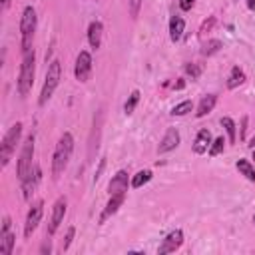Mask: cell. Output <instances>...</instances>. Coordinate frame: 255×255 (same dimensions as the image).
Returning <instances> with one entry per match:
<instances>
[{"label": "cell", "instance_id": "44dd1931", "mask_svg": "<svg viewBox=\"0 0 255 255\" xmlns=\"http://www.w3.org/2000/svg\"><path fill=\"white\" fill-rule=\"evenodd\" d=\"M221 48H223V42H221V40H217V38H209L207 42L201 44V56H205V58L215 56Z\"/></svg>", "mask_w": 255, "mask_h": 255}, {"label": "cell", "instance_id": "7402d4cb", "mask_svg": "<svg viewBox=\"0 0 255 255\" xmlns=\"http://www.w3.org/2000/svg\"><path fill=\"white\" fill-rule=\"evenodd\" d=\"M235 167H237V171H239V173H241L245 179L255 181V167H253V163H251L249 159H237Z\"/></svg>", "mask_w": 255, "mask_h": 255}, {"label": "cell", "instance_id": "ac0fdd59", "mask_svg": "<svg viewBox=\"0 0 255 255\" xmlns=\"http://www.w3.org/2000/svg\"><path fill=\"white\" fill-rule=\"evenodd\" d=\"M217 104V94H207L201 98L199 106H197V112H195V118H205Z\"/></svg>", "mask_w": 255, "mask_h": 255}, {"label": "cell", "instance_id": "3957f363", "mask_svg": "<svg viewBox=\"0 0 255 255\" xmlns=\"http://www.w3.org/2000/svg\"><path fill=\"white\" fill-rule=\"evenodd\" d=\"M34 74H36V52L32 48L30 52H26L22 56V64H20V70H18L16 88H18V94L22 98H26L30 94L32 84H34Z\"/></svg>", "mask_w": 255, "mask_h": 255}, {"label": "cell", "instance_id": "b9f144b4", "mask_svg": "<svg viewBox=\"0 0 255 255\" xmlns=\"http://www.w3.org/2000/svg\"><path fill=\"white\" fill-rule=\"evenodd\" d=\"M96 2H100V0H96Z\"/></svg>", "mask_w": 255, "mask_h": 255}, {"label": "cell", "instance_id": "ab89813d", "mask_svg": "<svg viewBox=\"0 0 255 255\" xmlns=\"http://www.w3.org/2000/svg\"><path fill=\"white\" fill-rule=\"evenodd\" d=\"M253 159H255V147H253Z\"/></svg>", "mask_w": 255, "mask_h": 255}, {"label": "cell", "instance_id": "7c38bea8", "mask_svg": "<svg viewBox=\"0 0 255 255\" xmlns=\"http://www.w3.org/2000/svg\"><path fill=\"white\" fill-rule=\"evenodd\" d=\"M128 185H131V179H129V175H128L126 169H120V171H116V175L110 179V183H108V191H110V195H116V193H128Z\"/></svg>", "mask_w": 255, "mask_h": 255}, {"label": "cell", "instance_id": "9c48e42d", "mask_svg": "<svg viewBox=\"0 0 255 255\" xmlns=\"http://www.w3.org/2000/svg\"><path fill=\"white\" fill-rule=\"evenodd\" d=\"M66 209H68V201H66V197L62 195V197H58V199H56V203H54V207H52V215H50L48 229H46V235H48V237H52V235L58 231L60 223L64 221Z\"/></svg>", "mask_w": 255, "mask_h": 255}, {"label": "cell", "instance_id": "ba28073f", "mask_svg": "<svg viewBox=\"0 0 255 255\" xmlns=\"http://www.w3.org/2000/svg\"><path fill=\"white\" fill-rule=\"evenodd\" d=\"M92 54L88 50H82L78 56H76V64H74V76L80 84L88 82L90 80V74H92Z\"/></svg>", "mask_w": 255, "mask_h": 255}, {"label": "cell", "instance_id": "836d02e7", "mask_svg": "<svg viewBox=\"0 0 255 255\" xmlns=\"http://www.w3.org/2000/svg\"><path fill=\"white\" fill-rule=\"evenodd\" d=\"M104 167H106V159H100V165H98V169H96V173H94V183L100 179V175H102Z\"/></svg>", "mask_w": 255, "mask_h": 255}, {"label": "cell", "instance_id": "e0dca14e", "mask_svg": "<svg viewBox=\"0 0 255 255\" xmlns=\"http://www.w3.org/2000/svg\"><path fill=\"white\" fill-rule=\"evenodd\" d=\"M183 32H185V20L179 14L171 16L169 18V40L171 42H179L181 36H183Z\"/></svg>", "mask_w": 255, "mask_h": 255}, {"label": "cell", "instance_id": "9a60e30c", "mask_svg": "<svg viewBox=\"0 0 255 255\" xmlns=\"http://www.w3.org/2000/svg\"><path fill=\"white\" fill-rule=\"evenodd\" d=\"M211 141H213L211 131H209L207 128H201V129L197 131L195 139H193V153H195V155H203V153H207L209 147H211Z\"/></svg>", "mask_w": 255, "mask_h": 255}, {"label": "cell", "instance_id": "e575fe53", "mask_svg": "<svg viewBox=\"0 0 255 255\" xmlns=\"http://www.w3.org/2000/svg\"><path fill=\"white\" fill-rule=\"evenodd\" d=\"M245 131H247V118L241 120V129H239V137H241V139L245 137Z\"/></svg>", "mask_w": 255, "mask_h": 255}, {"label": "cell", "instance_id": "6da1fadb", "mask_svg": "<svg viewBox=\"0 0 255 255\" xmlns=\"http://www.w3.org/2000/svg\"><path fill=\"white\" fill-rule=\"evenodd\" d=\"M72 151H74V135L70 131H64L54 147V153H52V177L54 179H58L66 171Z\"/></svg>", "mask_w": 255, "mask_h": 255}, {"label": "cell", "instance_id": "30bf717a", "mask_svg": "<svg viewBox=\"0 0 255 255\" xmlns=\"http://www.w3.org/2000/svg\"><path fill=\"white\" fill-rule=\"evenodd\" d=\"M181 245H183V231H181V229H173V231H169V233L161 239V243H159V247H157V253H159V255L173 253V251H177Z\"/></svg>", "mask_w": 255, "mask_h": 255}, {"label": "cell", "instance_id": "83f0119b", "mask_svg": "<svg viewBox=\"0 0 255 255\" xmlns=\"http://www.w3.org/2000/svg\"><path fill=\"white\" fill-rule=\"evenodd\" d=\"M185 74L191 78V80H197L199 76H201V66L199 64H195V62H189V64H185Z\"/></svg>", "mask_w": 255, "mask_h": 255}, {"label": "cell", "instance_id": "4dcf8cb0", "mask_svg": "<svg viewBox=\"0 0 255 255\" xmlns=\"http://www.w3.org/2000/svg\"><path fill=\"white\" fill-rule=\"evenodd\" d=\"M215 22H217V18H215V16H209L207 20H203V24H201L199 32H201V34H205V32H211V30H213V26H215Z\"/></svg>", "mask_w": 255, "mask_h": 255}, {"label": "cell", "instance_id": "d590c367", "mask_svg": "<svg viewBox=\"0 0 255 255\" xmlns=\"http://www.w3.org/2000/svg\"><path fill=\"white\" fill-rule=\"evenodd\" d=\"M171 88H173V90H183V88H185V80H181V78H179L177 82H173V86H171Z\"/></svg>", "mask_w": 255, "mask_h": 255}, {"label": "cell", "instance_id": "60d3db41", "mask_svg": "<svg viewBox=\"0 0 255 255\" xmlns=\"http://www.w3.org/2000/svg\"><path fill=\"white\" fill-rule=\"evenodd\" d=\"M253 223H255V215H253Z\"/></svg>", "mask_w": 255, "mask_h": 255}, {"label": "cell", "instance_id": "4316f807", "mask_svg": "<svg viewBox=\"0 0 255 255\" xmlns=\"http://www.w3.org/2000/svg\"><path fill=\"white\" fill-rule=\"evenodd\" d=\"M223 149H225V137H223V135H217V137L211 141V147H209L207 153H209L211 157H215V155H219Z\"/></svg>", "mask_w": 255, "mask_h": 255}, {"label": "cell", "instance_id": "f35d334b", "mask_svg": "<svg viewBox=\"0 0 255 255\" xmlns=\"http://www.w3.org/2000/svg\"><path fill=\"white\" fill-rule=\"evenodd\" d=\"M249 147H251V149H253V147H255V135H253V137H251V139H249Z\"/></svg>", "mask_w": 255, "mask_h": 255}, {"label": "cell", "instance_id": "1f68e13d", "mask_svg": "<svg viewBox=\"0 0 255 255\" xmlns=\"http://www.w3.org/2000/svg\"><path fill=\"white\" fill-rule=\"evenodd\" d=\"M50 251H52V245H50V239H46L42 245H40V255H50Z\"/></svg>", "mask_w": 255, "mask_h": 255}, {"label": "cell", "instance_id": "d6986e66", "mask_svg": "<svg viewBox=\"0 0 255 255\" xmlns=\"http://www.w3.org/2000/svg\"><path fill=\"white\" fill-rule=\"evenodd\" d=\"M14 245H16V233L12 229L6 231V233H0V253L12 255L14 253Z\"/></svg>", "mask_w": 255, "mask_h": 255}, {"label": "cell", "instance_id": "52a82bcc", "mask_svg": "<svg viewBox=\"0 0 255 255\" xmlns=\"http://www.w3.org/2000/svg\"><path fill=\"white\" fill-rule=\"evenodd\" d=\"M42 215H44V201L38 199L30 205L28 213H26V221H24V239H30L32 233L38 229L40 221H42Z\"/></svg>", "mask_w": 255, "mask_h": 255}, {"label": "cell", "instance_id": "ffe728a7", "mask_svg": "<svg viewBox=\"0 0 255 255\" xmlns=\"http://www.w3.org/2000/svg\"><path fill=\"white\" fill-rule=\"evenodd\" d=\"M243 82H245V72H243L239 66H233L231 72H229V78H227L225 86H227L229 90H235V88H239Z\"/></svg>", "mask_w": 255, "mask_h": 255}, {"label": "cell", "instance_id": "f546056e", "mask_svg": "<svg viewBox=\"0 0 255 255\" xmlns=\"http://www.w3.org/2000/svg\"><path fill=\"white\" fill-rule=\"evenodd\" d=\"M141 2H143V0H129V2H128V8H129V16H131V18H137V16H139V10H141Z\"/></svg>", "mask_w": 255, "mask_h": 255}, {"label": "cell", "instance_id": "8d00e7d4", "mask_svg": "<svg viewBox=\"0 0 255 255\" xmlns=\"http://www.w3.org/2000/svg\"><path fill=\"white\" fill-rule=\"evenodd\" d=\"M0 4H2V10H8L10 4H12V0H0Z\"/></svg>", "mask_w": 255, "mask_h": 255}, {"label": "cell", "instance_id": "5b68a950", "mask_svg": "<svg viewBox=\"0 0 255 255\" xmlns=\"http://www.w3.org/2000/svg\"><path fill=\"white\" fill-rule=\"evenodd\" d=\"M22 122H16L8 128V131L4 133L2 137V143H0V165L6 167L16 151V145L20 143V137H22Z\"/></svg>", "mask_w": 255, "mask_h": 255}, {"label": "cell", "instance_id": "d6a6232c", "mask_svg": "<svg viewBox=\"0 0 255 255\" xmlns=\"http://www.w3.org/2000/svg\"><path fill=\"white\" fill-rule=\"evenodd\" d=\"M195 6V0H179V8L183 10V12H187V10H191Z\"/></svg>", "mask_w": 255, "mask_h": 255}, {"label": "cell", "instance_id": "603a6c76", "mask_svg": "<svg viewBox=\"0 0 255 255\" xmlns=\"http://www.w3.org/2000/svg\"><path fill=\"white\" fill-rule=\"evenodd\" d=\"M221 126L225 128V133H227L229 143H235L237 141V126H235V122L229 116H225V118H221Z\"/></svg>", "mask_w": 255, "mask_h": 255}, {"label": "cell", "instance_id": "cb8c5ba5", "mask_svg": "<svg viewBox=\"0 0 255 255\" xmlns=\"http://www.w3.org/2000/svg\"><path fill=\"white\" fill-rule=\"evenodd\" d=\"M151 177H153L151 169H139V171L131 177V187H133V189H139V187H141V185H145Z\"/></svg>", "mask_w": 255, "mask_h": 255}, {"label": "cell", "instance_id": "4fadbf2b", "mask_svg": "<svg viewBox=\"0 0 255 255\" xmlns=\"http://www.w3.org/2000/svg\"><path fill=\"white\" fill-rule=\"evenodd\" d=\"M179 141H181V135H179L177 128H167V131L163 133V137H161V141H159V145H157V153L161 155V153L173 151V149L179 145Z\"/></svg>", "mask_w": 255, "mask_h": 255}, {"label": "cell", "instance_id": "74e56055", "mask_svg": "<svg viewBox=\"0 0 255 255\" xmlns=\"http://www.w3.org/2000/svg\"><path fill=\"white\" fill-rule=\"evenodd\" d=\"M247 8L249 10H255V0H247Z\"/></svg>", "mask_w": 255, "mask_h": 255}, {"label": "cell", "instance_id": "5bb4252c", "mask_svg": "<svg viewBox=\"0 0 255 255\" xmlns=\"http://www.w3.org/2000/svg\"><path fill=\"white\" fill-rule=\"evenodd\" d=\"M126 195L128 193H116V195H110V201L106 203V207H104V211H102V215H100V219H98V223L100 225H104L122 205H124V201H126Z\"/></svg>", "mask_w": 255, "mask_h": 255}, {"label": "cell", "instance_id": "d4e9b609", "mask_svg": "<svg viewBox=\"0 0 255 255\" xmlns=\"http://www.w3.org/2000/svg\"><path fill=\"white\" fill-rule=\"evenodd\" d=\"M139 90H133L129 96H128V100H126V104H124V114L126 116H131L133 114V110L137 108V104H139Z\"/></svg>", "mask_w": 255, "mask_h": 255}, {"label": "cell", "instance_id": "8992f818", "mask_svg": "<svg viewBox=\"0 0 255 255\" xmlns=\"http://www.w3.org/2000/svg\"><path fill=\"white\" fill-rule=\"evenodd\" d=\"M34 143H36V135L34 133H28L26 139L22 141V147H20V155H18V161H16V175L18 179L22 181L32 169H34Z\"/></svg>", "mask_w": 255, "mask_h": 255}, {"label": "cell", "instance_id": "8fae6325", "mask_svg": "<svg viewBox=\"0 0 255 255\" xmlns=\"http://www.w3.org/2000/svg\"><path fill=\"white\" fill-rule=\"evenodd\" d=\"M40 179H42V169L38 167V165H34V169L20 181V185H22V195H24V199L26 201H30L32 199V195H34V191H36V187H38V183H40Z\"/></svg>", "mask_w": 255, "mask_h": 255}, {"label": "cell", "instance_id": "f1b7e54d", "mask_svg": "<svg viewBox=\"0 0 255 255\" xmlns=\"http://www.w3.org/2000/svg\"><path fill=\"white\" fill-rule=\"evenodd\" d=\"M74 235H76V227L70 225V227L66 229L64 241H62V251H68V249H70V245H72V241H74Z\"/></svg>", "mask_w": 255, "mask_h": 255}, {"label": "cell", "instance_id": "2e32d148", "mask_svg": "<svg viewBox=\"0 0 255 255\" xmlns=\"http://www.w3.org/2000/svg\"><path fill=\"white\" fill-rule=\"evenodd\" d=\"M102 36H104V24L100 20H92L88 26V44L90 48L98 50L102 46Z\"/></svg>", "mask_w": 255, "mask_h": 255}, {"label": "cell", "instance_id": "7a4b0ae2", "mask_svg": "<svg viewBox=\"0 0 255 255\" xmlns=\"http://www.w3.org/2000/svg\"><path fill=\"white\" fill-rule=\"evenodd\" d=\"M36 28H38V16H36L34 6L28 4V6H24L22 16H20V48H22V54L32 50Z\"/></svg>", "mask_w": 255, "mask_h": 255}, {"label": "cell", "instance_id": "277c9868", "mask_svg": "<svg viewBox=\"0 0 255 255\" xmlns=\"http://www.w3.org/2000/svg\"><path fill=\"white\" fill-rule=\"evenodd\" d=\"M60 80H62V64H60V60H50L48 68H46V78H44V84H42V90H40L38 106H46L50 102V98L54 96Z\"/></svg>", "mask_w": 255, "mask_h": 255}, {"label": "cell", "instance_id": "484cf974", "mask_svg": "<svg viewBox=\"0 0 255 255\" xmlns=\"http://www.w3.org/2000/svg\"><path fill=\"white\" fill-rule=\"evenodd\" d=\"M191 110H193V102H191V100H183V102H179L177 106H173V110H171V116H175V118H181V116H187Z\"/></svg>", "mask_w": 255, "mask_h": 255}]
</instances>
